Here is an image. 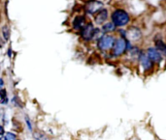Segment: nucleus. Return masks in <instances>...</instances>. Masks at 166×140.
Here are the masks:
<instances>
[{
    "label": "nucleus",
    "mask_w": 166,
    "mask_h": 140,
    "mask_svg": "<svg viewBox=\"0 0 166 140\" xmlns=\"http://www.w3.org/2000/svg\"><path fill=\"white\" fill-rule=\"evenodd\" d=\"M129 20H130L129 15L124 10L118 9L112 14V21L115 23V25L119 26V27L126 25L129 22Z\"/></svg>",
    "instance_id": "obj_1"
},
{
    "label": "nucleus",
    "mask_w": 166,
    "mask_h": 140,
    "mask_svg": "<svg viewBox=\"0 0 166 140\" xmlns=\"http://www.w3.org/2000/svg\"><path fill=\"white\" fill-rule=\"evenodd\" d=\"M115 39L113 36L111 35H104L102 36L101 38L98 40V43H97V46H98V48L100 50H111L112 48H114L115 45Z\"/></svg>",
    "instance_id": "obj_2"
},
{
    "label": "nucleus",
    "mask_w": 166,
    "mask_h": 140,
    "mask_svg": "<svg viewBox=\"0 0 166 140\" xmlns=\"http://www.w3.org/2000/svg\"><path fill=\"white\" fill-rule=\"evenodd\" d=\"M103 10V3L98 0H89L85 5V11L89 15H94Z\"/></svg>",
    "instance_id": "obj_3"
},
{
    "label": "nucleus",
    "mask_w": 166,
    "mask_h": 140,
    "mask_svg": "<svg viewBox=\"0 0 166 140\" xmlns=\"http://www.w3.org/2000/svg\"><path fill=\"white\" fill-rule=\"evenodd\" d=\"M126 48H127V42L125 41V39L123 38L118 39V40L115 42V45L113 48V55L121 56L126 50Z\"/></svg>",
    "instance_id": "obj_4"
},
{
    "label": "nucleus",
    "mask_w": 166,
    "mask_h": 140,
    "mask_svg": "<svg viewBox=\"0 0 166 140\" xmlns=\"http://www.w3.org/2000/svg\"><path fill=\"white\" fill-rule=\"evenodd\" d=\"M96 29L94 28L92 23H87L81 30V36L85 41H90L94 38V34Z\"/></svg>",
    "instance_id": "obj_5"
},
{
    "label": "nucleus",
    "mask_w": 166,
    "mask_h": 140,
    "mask_svg": "<svg viewBox=\"0 0 166 140\" xmlns=\"http://www.w3.org/2000/svg\"><path fill=\"white\" fill-rule=\"evenodd\" d=\"M147 54L150 57L151 60L155 63H159L162 60V56L160 54L159 50L155 48H150L147 51Z\"/></svg>",
    "instance_id": "obj_6"
},
{
    "label": "nucleus",
    "mask_w": 166,
    "mask_h": 140,
    "mask_svg": "<svg viewBox=\"0 0 166 140\" xmlns=\"http://www.w3.org/2000/svg\"><path fill=\"white\" fill-rule=\"evenodd\" d=\"M125 36L131 41H138L141 38L142 34H141L140 29H138L137 27H130L125 32Z\"/></svg>",
    "instance_id": "obj_7"
},
{
    "label": "nucleus",
    "mask_w": 166,
    "mask_h": 140,
    "mask_svg": "<svg viewBox=\"0 0 166 140\" xmlns=\"http://www.w3.org/2000/svg\"><path fill=\"white\" fill-rule=\"evenodd\" d=\"M139 60H140L141 65H142V67L144 68L145 71H149L153 68V61L150 59L148 54L142 53V54L139 56Z\"/></svg>",
    "instance_id": "obj_8"
},
{
    "label": "nucleus",
    "mask_w": 166,
    "mask_h": 140,
    "mask_svg": "<svg viewBox=\"0 0 166 140\" xmlns=\"http://www.w3.org/2000/svg\"><path fill=\"white\" fill-rule=\"evenodd\" d=\"M107 18H108V11L106 9H103L95 15L94 21L97 24H102L107 20Z\"/></svg>",
    "instance_id": "obj_9"
},
{
    "label": "nucleus",
    "mask_w": 166,
    "mask_h": 140,
    "mask_svg": "<svg viewBox=\"0 0 166 140\" xmlns=\"http://www.w3.org/2000/svg\"><path fill=\"white\" fill-rule=\"evenodd\" d=\"M85 25H87V24H85V18L83 16L76 17L74 21H73V28H74L75 30H82Z\"/></svg>",
    "instance_id": "obj_10"
},
{
    "label": "nucleus",
    "mask_w": 166,
    "mask_h": 140,
    "mask_svg": "<svg viewBox=\"0 0 166 140\" xmlns=\"http://www.w3.org/2000/svg\"><path fill=\"white\" fill-rule=\"evenodd\" d=\"M116 29V25L115 23L112 21V22H106L102 26V31L105 32V33H109V32H113Z\"/></svg>",
    "instance_id": "obj_11"
},
{
    "label": "nucleus",
    "mask_w": 166,
    "mask_h": 140,
    "mask_svg": "<svg viewBox=\"0 0 166 140\" xmlns=\"http://www.w3.org/2000/svg\"><path fill=\"white\" fill-rule=\"evenodd\" d=\"M155 48L158 50L159 51H162V52L166 53V45L164 44V42L161 41V40L155 41Z\"/></svg>",
    "instance_id": "obj_12"
},
{
    "label": "nucleus",
    "mask_w": 166,
    "mask_h": 140,
    "mask_svg": "<svg viewBox=\"0 0 166 140\" xmlns=\"http://www.w3.org/2000/svg\"><path fill=\"white\" fill-rule=\"evenodd\" d=\"M2 36H3L5 41H8L10 39V29L8 25H5L2 28Z\"/></svg>",
    "instance_id": "obj_13"
},
{
    "label": "nucleus",
    "mask_w": 166,
    "mask_h": 140,
    "mask_svg": "<svg viewBox=\"0 0 166 140\" xmlns=\"http://www.w3.org/2000/svg\"><path fill=\"white\" fill-rule=\"evenodd\" d=\"M1 104H8V97H7L6 90H5L4 88H2L1 89Z\"/></svg>",
    "instance_id": "obj_14"
},
{
    "label": "nucleus",
    "mask_w": 166,
    "mask_h": 140,
    "mask_svg": "<svg viewBox=\"0 0 166 140\" xmlns=\"http://www.w3.org/2000/svg\"><path fill=\"white\" fill-rule=\"evenodd\" d=\"M34 138L37 140H50L45 134L41 133V132H35V133H34Z\"/></svg>",
    "instance_id": "obj_15"
},
{
    "label": "nucleus",
    "mask_w": 166,
    "mask_h": 140,
    "mask_svg": "<svg viewBox=\"0 0 166 140\" xmlns=\"http://www.w3.org/2000/svg\"><path fill=\"white\" fill-rule=\"evenodd\" d=\"M6 139L7 140H16V134L12 133V132H8L6 134Z\"/></svg>",
    "instance_id": "obj_16"
},
{
    "label": "nucleus",
    "mask_w": 166,
    "mask_h": 140,
    "mask_svg": "<svg viewBox=\"0 0 166 140\" xmlns=\"http://www.w3.org/2000/svg\"><path fill=\"white\" fill-rule=\"evenodd\" d=\"M25 122H26V124H27V127H28L29 131H31V129H32V125H31L30 120H29V118L27 116L25 117Z\"/></svg>",
    "instance_id": "obj_17"
},
{
    "label": "nucleus",
    "mask_w": 166,
    "mask_h": 140,
    "mask_svg": "<svg viewBox=\"0 0 166 140\" xmlns=\"http://www.w3.org/2000/svg\"><path fill=\"white\" fill-rule=\"evenodd\" d=\"M1 127V136H3L4 135V129H3V127Z\"/></svg>",
    "instance_id": "obj_18"
},
{
    "label": "nucleus",
    "mask_w": 166,
    "mask_h": 140,
    "mask_svg": "<svg viewBox=\"0 0 166 140\" xmlns=\"http://www.w3.org/2000/svg\"><path fill=\"white\" fill-rule=\"evenodd\" d=\"M0 140H7V139H6V136H4V135H3V136H1V139H0Z\"/></svg>",
    "instance_id": "obj_19"
},
{
    "label": "nucleus",
    "mask_w": 166,
    "mask_h": 140,
    "mask_svg": "<svg viewBox=\"0 0 166 140\" xmlns=\"http://www.w3.org/2000/svg\"><path fill=\"white\" fill-rule=\"evenodd\" d=\"M16 140H17V139H16Z\"/></svg>",
    "instance_id": "obj_20"
}]
</instances>
